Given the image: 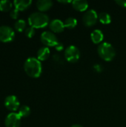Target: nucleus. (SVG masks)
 <instances>
[{
  "label": "nucleus",
  "mask_w": 126,
  "mask_h": 127,
  "mask_svg": "<svg viewBox=\"0 0 126 127\" xmlns=\"http://www.w3.org/2000/svg\"><path fill=\"white\" fill-rule=\"evenodd\" d=\"M25 73L30 77H39L42 71L41 61L36 57H29L26 60L24 64Z\"/></svg>",
  "instance_id": "nucleus-1"
},
{
  "label": "nucleus",
  "mask_w": 126,
  "mask_h": 127,
  "mask_svg": "<svg viewBox=\"0 0 126 127\" xmlns=\"http://www.w3.org/2000/svg\"><path fill=\"white\" fill-rule=\"evenodd\" d=\"M30 26L34 28H42L47 26L49 23V17L42 12H34L28 17Z\"/></svg>",
  "instance_id": "nucleus-2"
},
{
  "label": "nucleus",
  "mask_w": 126,
  "mask_h": 127,
  "mask_svg": "<svg viewBox=\"0 0 126 127\" xmlns=\"http://www.w3.org/2000/svg\"><path fill=\"white\" fill-rule=\"evenodd\" d=\"M97 51L100 57L105 61H111L116 55V51L113 45L106 42L101 43Z\"/></svg>",
  "instance_id": "nucleus-3"
},
{
  "label": "nucleus",
  "mask_w": 126,
  "mask_h": 127,
  "mask_svg": "<svg viewBox=\"0 0 126 127\" xmlns=\"http://www.w3.org/2000/svg\"><path fill=\"white\" fill-rule=\"evenodd\" d=\"M65 57L67 61L74 63L79 60L80 57V51L76 46L70 45L65 51Z\"/></svg>",
  "instance_id": "nucleus-4"
},
{
  "label": "nucleus",
  "mask_w": 126,
  "mask_h": 127,
  "mask_svg": "<svg viewBox=\"0 0 126 127\" xmlns=\"http://www.w3.org/2000/svg\"><path fill=\"white\" fill-rule=\"evenodd\" d=\"M41 41L47 47H55L59 42L56 35L50 31H44L41 34Z\"/></svg>",
  "instance_id": "nucleus-5"
},
{
  "label": "nucleus",
  "mask_w": 126,
  "mask_h": 127,
  "mask_svg": "<svg viewBox=\"0 0 126 127\" xmlns=\"http://www.w3.org/2000/svg\"><path fill=\"white\" fill-rule=\"evenodd\" d=\"M15 36L14 31L7 25L0 26V41L2 42H10L13 40Z\"/></svg>",
  "instance_id": "nucleus-6"
},
{
  "label": "nucleus",
  "mask_w": 126,
  "mask_h": 127,
  "mask_svg": "<svg viewBox=\"0 0 126 127\" xmlns=\"http://www.w3.org/2000/svg\"><path fill=\"white\" fill-rule=\"evenodd\" d=\"M97 19H98V14L97 11L94 10V9H90L87 10L82 17V21L84 25L88 27L94 25L97 22Z\"/></svg>",
  "instance_id": "nucleus-7"
},
{
  "label": "nucleus",
  "mask_w": 126,
  "mask_h": 127,
  "mask_svg": "<svg viewBox=\"0 0 126 127\" xmlns=\"http://www.w3.org/2000/svg\"><path fill=\"white\" fill-rule=\"evenodd\" d=\"M21 124V117L18 113L11 112L5 118L4 124L6 127H19Z\"/></svg>",
  "instance_id": "nucleus-8"
},
{
  "label": "nucleus",
  "mask_w": 126,
  "mask_h": 127,
  "mask_svg": "<svg viewBox=\"0 0 126 127\" xmlns=\"http://www.w3.org/2000/svg\"><path fill=\"white\" fill-rule=\"evenodd\" d=\"M19 105H20V103H19L18 98L14 95H9L4 100L5 107L7 109L12 111L13 112L16 111L19 109Z\"/></svg>",
  "instance_id": "nucleus-9"
},
{
  "label": "nucleus",
  "mask_w": 126,
  "mask_h": 127,
  "mask_svg": "<svg viewBox=\"0 0 126 127\" xmlns=\"http://www.w3.org/2000/svg\"><path fill=\"white\" fill-rule=\"evenodd\" d=\"M49 28L54 33H60V32L63 31V30L65 27L64 25V22H62L60 19H53L50 22Z\"/></svg>",
  "instance_id": "nucleus-10"
},
{
  "label": "nucleus",
  "mask_w": 126,
  "mask_h": 127,
  "mask_svg": "<svg viewBox=\"0 0 126 127\" xmlns=\"http://www.w3.org/2000/svg\"><path fill=\"white\" fill-rule=\"evenodd\" d=\"M72 5L74 9L79 11H85L88 7V2L85 0H74Z\"/></svg>",
  "instance_id": "nucleus-11"
},
{
  "label": "nucleus",
  "mask_w": 126,
  "mask_h": 127,
  "mask_svg": "<svg viewBox=\"0 0 126 127\" xmlns=\"http://www.w3.org/2000/svg\"><path fill=\"white\" fill-rule=\"evenodd\" d=\"M32 3L31 0H14L13 5L15 8L19 10H25L27 9Z\"/></svg>",
  "instance_id": "nucleus-12"
},
{
  "label": "nucleus",
  "mask_w": 126,
  "mask_h": 127,
  "mask_svg": "<svg viewBox=\"0 0 126 127\" xmlns=\"http://www.w3.org/2000/svg\"><path fill=\"white\" fill-rule=\"evenodd\" d=\"M91 39L92 40V42L95 44H98L102 42L103 39H104V35L103 33L99 30V29H96L94 31L91 32Z\"/></svg>",
  "instance_id": "nucleus-13"
},
{
  "label": "nucleus",
  "mask_w": 126,
  "mask_h": 127,
  "mask_svg": "<svg viewBox=\"0 0 126 127\" xmlns=\"http://www.w3.org/2000/svg\"><path fill=\"white\" fill-rule=\"evenodd\" d=\"M53 5V2L50 0H39L36 2V7L40 11H46L49 10Z\"/></svg>",
  "instance_id": "nucleus-14"
},
{
  "label": "nucleus",
  "mask_w": 126,
  "mask_h": 127,
  "mask_svg": "<svg viewBox=\"0 0 126 127\" xmlns=\"http://www.w3.org/2000/svg\"><path fill=\"white\" fill-rule=\"evenodd\" d=\"M50 51L48 47H42L37 51V59L40 61H44L47 60L50 55Z\"/></svg>",
  "instance_id": "nucleus-15"
},
{
  "label": "nucleus",
  "mask_w": 126,
  "mask_h": 127,
  "mask_svg": "<svg viewBox=\"0 0 126 127\" xmlns=\"http://www.w3.org/2000/svg\"><path fill=\"white\" fill-rule=\"evenodd\" d=\"M98 19L102 24L108 25L111 22V17L109 13L106 12H101L98 14Z\"/></svg>",
  "instance_id": "nucleus-16"
},
{
  "label": "nucleus",
  "mask_w": 126,
  "mask_h": 127,
  "mask_svg": "<svg viewBox=\"0 0 126 127\" xmlns=\"http://www.w3.org/2000/svg\"><path fill=\"white\" fill-rule=\"evenodd\" d=\"M65 27L69 29L74 28L77 25V20L74 17H68L64 21Z\"/></svg>",
  "instance_id": "nucleus-17"
},
{
  "label": "nucleus",
  "mask_w": 126,
  "mask_h": 127,
  "mask_svg": "<svg viewBox=\"0 0 126 127\" xmlns=\"http://www.w3.org/2000/svg\"><path fill=\"white\" fill-rule=\"evenodd\" d=\"M13 6V3L9 0H1L0 1V10L7 12L9 11Z\"/></svg>",
  "instance_id": "nucleus-18"
},
{
  "label": "nucleus",
  "mask_w": 126,
  "mask_h": 127,
  "mask_svg": "<svg viewBox=\"0 0 126 127\" xmlns=\"http://www.w3.org/2000/svg\"><path fill=\"white\" fill-rule=\"evenodd\" d=\"M18 114L20 115L21 118H26V117H27L30 114V109L27 106H25V105L22 106L19 109Z\"/></svg>",
  "instance_id": "nucleus-19"
},
{
  "label": "nucleus",
  "mask_w": 126,
  "mask_h": 127,
  "mask_svg": "<svg viewBox=\"0 0 126 127\" xmlns=\"http://www.w3.org/2000/svg\"><path fill=\"white\" fill-rule=\"evenodd\" d=\"M14 28L17 31L21 32V31H24L25 29H26V22L22 19H18L14 24Z\"/></svg>",
  "instance_id": "nucleus-20"
},
{
  "label": "nucleus",
  "mask_w": 126,
  "mask_h": 127,
  "mask_svg": "<svg viewBox=\"0 0 126 127\" xmlns=\"http://www.w3.org/2000/svg\"><path fill=\"white\" fill-rule=\"evenodd\" d=\"M25 35L28 38H31L35 34V28L31 27V26H30L28 28H26V29L25 30Z\"/></svg>",
  "instance_id": "nucleus-21"
},
{
  "label": "nucleus",
  "mask_w": 126,
  "mask_h": 127,
  "mask_svg": "<svg viewBox=\"0 0 126 127\" xmlns=\"http://www.w3.org/2000/svg\"><path fill=\"white\" fill-rule=\"evenodd\" d=\"M10 16H11V18H12V19H17V18H18V16H19V10H18L17 9L14 8V9H13V10L10 11Z\"/></svg>",
  "instance_id": "nucleus-22"
},
{
  "label": "nucleus",
  "mask_w": 126,
  "mask_h": 127,
  "mask_svg": "<svg viewBox=\"0 0 126 127\" xmlns=\"http://www.w3.org/2000/svg\"><path fill=\"white\" fill-rule=\"evenodd\" d=\"M116 3L118 4L121 7H126V0H117Z\"/></svg>",
  "instance_id": "nucleus-23"
},
{
  "label": "nucleus",
  "mask_w": 126,
  "mask_h": 127,
  "mask_svg": "<svg viewBox=\"0 0 126 127\" xmlns=\"http://www.w3.org/2000/svg\"><path fill=\"white\" fill-rule=\"evenodd\" d=\"M94 70H95L96 71H97V72H101V71H102V67L100 65H99V64L94 65Z\"/></svg>",
  "instance_id": "nucleus-24"
},
{
  "label": "nucleus",
  "mask_w": 126,
  "mask_h": 127,
  "mask_svg": "<svg viewBox=\"0 0 126 127\" xmlns=\"http://www.w3.org/2000/svg\"><path fill=\"white\" fill-rule=\"evenodd\" d=\"M55 48H56V51H62V50H63V48H64V45H63V44H62V42H59V43L55 46Z\"/></svg>",
  "instance_id": "nucleus-25"
},
{
  "label": "nucleus",
  "mask_w": 126,
  "mask_h": 127,
  "mask_svg": "<svg viewBox=\"0 0 126 127\" xmlns=\"http://www.w3.org/2000/svg\"><path fill=\"white\" fill-rule=\"evenodd\" d=\"M58 1H59V2H60V3H65H65L67 4V3H70V2H72V1H65H65L59 0Z\"/></svg>",
  "instance_id": "nucleus-26"
},
{
  "label": "nucleus",
  "mask_w": 126,
  "mask_h": 127,
  "mask_svg": "<svg viewBox=\"0 0 126 127\" xmlns=\"http://www.w3.org/2000/svg\"><path fill=\"white\" fill-rule=\"evenodd\" d=\"M71 127H82L81 125H79V124H74V125H72Z\"/></svg>",
  "instance_id": "nucleus-27"
}]
</instances>
